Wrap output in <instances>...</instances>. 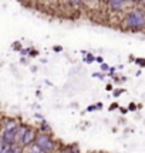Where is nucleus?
Segmentation results:
<instances>
[{"label": "nucleus", "instance_id": "obj_1", "mask_svg": "<svg viewBox=\"0 0 145 153\" xmlns=\"http://www.w3.org/2000/svg\"><path fill=\"white\" fill-rule=\"evenodd\" d=\"M124 23L128 27L129 30L134 31H139L145 28V13L141 9H134L128 11L125 17H124Z\"/></svg>", "mask_w": 145, "mask_h": 153}, {"label": "nucleus", "instance_id": "obj_2", "mask_svg": "<svg viewBox=\"0 0 145 153\" xmlns=\"http://www.w3.org/2000/svg\"><path fill=\"white\" fill-rule=\"evenodd\" d=\"M34 145L37 146L40 150H43L44 153L51 152L54 149V142L51 140V137L48 136L47 133H40L37 135L34 139Z\"/></svg>", "mask_w": 145, "mask_h": 153}, {"label": "nucleus", "instance_id": "obj_3", "mask_svg": "<svg viewBox=\"0 0 145 153\" xmlns=\"http://www.w3.org/2000/svg\"><path fill=\"white\" fill-rule=\"evenodd\" d=\"M16 142V129H4L1 135V143L3 145H14Z\"/></svg>", "mask_w": 145, "mask_h": 153}, {"label": "nucleus", "instance_id": "obj_4", "mask_svg": "<svg viewBox=\"0 0 145 153\" xmlns=\"http://www.w3.org/2000/svg\"><path fill=\"white\" fill-rule=\"evenodd\" d=\"M36 136H37V132L34 130V129L32 128H29V130L24 133V136L22 137V140H20V145L23 146H29V145H32L33 142H34V139H36Z\"/></svg>", "mask_w": 145, "mask_h": 153}, {"label": "nucleus", "instance_id": "obj_5", "mask_svg": "<svg viewBox=\"0 0 145 153\" xmlns=\"http://www.w3.org/2000/svg\"><path fill=\"white\" fill-rule=\"evenodd\" d=\"M124 3H125V0H108V6L114 11H120L124 7Z\"/></svg>", "mask_w": 145, "mask_h": 153}, {"label": "nucleus", "instance_id": "obj_6", "mask_svg": "<svg viewBox=\"0 0 145 153\" xmlns=\"http://www.w3.org/2000/svg\"><path fill=\"white\" fill-rule=\"evenodd\" d=\"M29 130V126H26V125H23V126H17L16 128V142H20L22 140V137L24 136V133Z\"/></svg>", "mask_w": 145, "mask_h": 153}, {"label": "nucleus", "instance_id": "obj_7", "mask_svg": "<svg viewBox=\"0 0 145 153\" xmlns=\"http://www.w3.org/2000/svg\"><path fill=\"white\" fill-rule=\"evenodd\" d=\"M19 125H17L16 121H13V119H9L6 123H4V129H16Z\"/></svg>", "mask_w": 145, "mask_h": 153}, {"label": "nucleus", "instance_id": "obj_8", "mask_svg": "<svg viewBox=\"0 0 145 153\" xmlns=\"http://www.w3.org/2000/svg\"><path fill=\"white\" fill-rule=\"evenodd\" d=\"M61 153H80V150H78V147H77V146L74 145V146H70V147H65Z\"/></svg>", "mask_w": 145, "mask_h": 153}, {"label": "nucleus", "instance_id": "obj_9", "mask_svg": "<svg viewBox=\"0 0 145 153\" xmlns=\"http://www.w3.org/2000/svg\"><path fill=\"white\" fill-rule=\"evenodd\" d=\"M100 70H101V73H107V71H110V67L105 64V63H103V64L100 65Z\"/></svg>", "mask_w": 145, "mask_h": 153}, {"label": "nucleus", "instance_id": "obj_10", "mask_svg": "<svg viewBox=\"0 0 145 153\" xmlns=\"http://www.w3.org/2000/svg\"><path fill=\"white\" fill-rule=\"evenodd\" d=\"M84 60H85V63H93V61H94V60H95V58H94V57L91 56V54H88V56L85 57V58H84Z\"/></svg>", "mask_w": 145, "mask_h": 153}, {"label": "nucleus", "instance_id": "obj_11", "mask_svg": "<svg viewBox=\"0 0 145 153\" xmlns=\"http://www.w3.org/2000/svg\"><path fill=\"white\" fill-rule=\"evenodd\" d=\"M93 77H95V78H100V80H103V78H104V74L95 73V74H93Z\"/></svg>", "mask_w": 145, "mask_h": 153}, {"label": "nucleus", "instance_id": "obj_12", "mask_svg": "<svg viewBox=\"0 0 145 153\" xmlns=\"http://www.w3.org/2000/svg\"><path fill=\"white\" fill-rule=\"evenodd\" d=\"M11 153H23V150H22V147H13Z\"/></svg>", "mask_w": 145, "mask_h": 153}, {"label": "nucleus", "instance_id": "obj_13", "mask_svg": "<svg viewBox=\"0 0 145 153\" xmlns=\"http://www.w3.org/2000/svg\"><path fill=\"white\" fill-rule=\"evenodd\" d=\"M39 56V51L37 50H33V51H30V57H37Z\"/></svg>", "mask_w": 145, "mask_h": 153}, {"label": "nucleus", "instance_id": "obj_14", "mask_svg": "<svg viewBox=\"0 0 145 153\" xmlns=\"http://www.w3.org/2000/svg\"><path fill=\"white\" fill-rule=\"evenodd\" d=\"M135 104H129V111H135Z\"/></svg>", "mask_w": 145, "mask_h": 153}, {"label": "nucleus", "instance_id": "obj_15", "mask_svg": "<svg viewBox=\"0 0 145 153\" xmlns=\"http://www.w3.org/2000/svg\"><path fill=\"white\" fill-rule=\"evenodd\" d=\"M122 92H124V89H121V91H115V92H114V95H115V97H118V95L122 94Z\"/></svg>", "mask_w": 145, "mask_h": 153}, {"label": "nucleus", "instance_id": "obj_16", "mask_svg": "<svg viewBox=\"0 0 145 153\" xmlns=\"http://www.w3.org/2000/svg\"><path fill=\"white\" fill-rule=\"evenodd\" d=\"M115 108H118V105H117V104H113L111 106H110V111H114Z\"/></svg>", "mask_w": 145, "mask_h": 153}, {"label": "nucleus", "instance_id": "obj_17", "mask_svg": "<svg viewBox=\"0 0 145 153\" xmlns=\"http://www.w3.org/2000/svg\"><path fill=\"white\" fill-rule=\"evenodd\" d=\"M137 63L138 64H144L142 67H145V60H137Z\"/></svg>", "mask_w": 145, "mask_h": 153}, {"label": "nucleus", "instance_id": "obj_18", "mask_svg": "<svg viewBox=\"0 0 145 153\" xmlns=\"http://www.w3.org/2000/svg\"><path fill=\"white\" fill-rule=\"evenodd\" d=\"M29 51H30V50H29V48H26V50H22V54H23V56H26V54H27Z\"/></svg>", "mask_w": 145, "mask_h": 153}, {"label": "nucleus", "instance_id": "obj_19", "mask_svg": "<svg viewBox=\"0 0 145 153\" xmlns=\"http://www.w3.org/2000/svg\"><path fill=\"white\" fill-rule=\"evenodd\" d=\"M95 60L98 61V63H101V64H103V58H101V57H97Z\"/></svg>", "mask_w": 145, "mask_h": 153}, {"label": "nucleus", "instance_id": "obj_20", "mask_svg": "<svg viewBox=\"0 0 145 153\" xmlns=\"http://www.w3.org/2000/svg\"><path fill=\"white\" fill-rule=\"evenodd\" d=\"M61 50H63V48H61V47H57V46H56V47H54V51H61Z\"/></svg>", "mask_w": 145, "mask_h": 153}, {"label": "nucleus", "instance_id": "obj_21", "mask_svg": "<svg viewBox=\"0 0 145 153\" xmlns=\"http://www.w3.org/2000/svg\"><path fill=\"white\" fill-rule=\"evenodd\" d=\"M41 126H43V129H48V125H47V123H43Z\"/></svg>", "mask_w": 145, "mask_h": 153}]
</instances>
